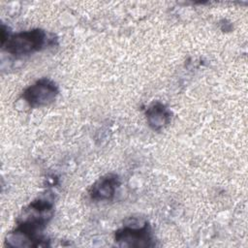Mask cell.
<instances>
[{
	"label": "cell",
	"mask_w": 248,
	"mask_h": 248,
	"mask_svg": "<svg viewBox=\"0 0 248 248\" xmlns=\"http://www.w3.org/2000/svg\"><path fill=\"white\" fill-rule=\"evenodd\" d=\"M46 40L45 31L41 29H32L19 32L7 38L1 43L7 52L16 55H26L44 47Z\"/></svg>",
	"instance_id": "obj_1"
},
{
	"label": "cell",
	"mask_w": 248,
	"mask_h": 248,
	"mask_svg": "<svg viewBox=\"0 0 248 248\" xmlns=\"http://www.w3.org/2000/svg\"><path fill=\"white\" fill-rule=\"evenodd\" d=\"M115 243L124 247L153 246L149 225L146 221L129 219L124 227L115 232Z\"/></svg>",
	"instance_id": "obj_2"
},
{
	"label": "cell",
	"mask_w": 248,
	"mask_h": 248,
	"mask_svg": "<svg viewBox=\"0 0 248 248\" xmlns=\"http://www.w3.org/2000/svg\"><path fill=\"white\" fill-rule=\"evenodd\" d=\"M57 95V85L48 78H41L24 90L22 98L30 107L40 108L51 104Z\"/></svg>",
	"instance_id": "obj_3"
},
{
	"label": "cell",
	"mask_w": 248,
	"mask_h": 248,
	"mask_svg": "<svg viewBox=\"0 0 248 248\" xmlns=\"http://www.w3.org/2000/svg\"><path fill=\"white\" fill-rule=\"evenodd\" d=\"M118 184V177L115 174H107L92 185L89 191L90 197L94 201L111 200L115 194Z\"/></svg>",
	"instance_id": "obj_4"
},
{
	"label": "cell",
	"mask_w": 248,
	"mask_h": 248,
	"mask_svg": "<svg viewBox=\"0 0 248 248\" xmlns=\"http://www.w3.org/2000/svg\"><path fill=\"white\" fill-rule=\"evenodd\" d=\"M145 114L148 125L154 130H161L170 121V110L159 102L151 105L147 108Z\"/></svg>",
	"instance_id": "obj_5"
}]
</instances>
